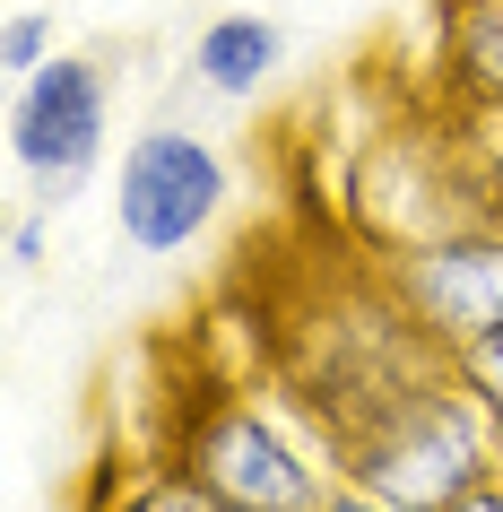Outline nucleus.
<instances>
[{"instance_id": "39448f33", "label": "nucleus", "mask_w": 503, "mask_h": 512, "mask_svg": "<svg viewBox=\"0 0 503 512\" xmlns=\"http://www.w3.org/2000/svg\"><path fill=\"white\" fill-rule=\"evenodd\" d=\"M105 139H113V87L87 53H53L35 79L9 87V165L44 200H70L105 165Z\"/></svg>"}, {"instance_id": "1a4fd4ad", "label": "nucleus", "mask_w": 503, "mask_h": 512, "mask_svg": "<svg viewBox=\"0 0 503 512\" xmlns=\"http://www.w3.org/2000/svg\"><path fill=\"white\" fill-rule=\"evenodd\" d=\"M451 374H460V382L477 391V400H486V408L503 417V330H486V339H469V348L451 356Z\"/></svg>"}, {"instance_id": "ddd939ff", "label": "nucleus", "mask_w": 503, "mask_h": 512, "mask_svg": "<svg viewBox=\"0 0 503 512\" xmlns=\"http://www.w3.org/2000/svg\"><path fill=\"white\" fill-rule=\"evenodd\" d=\"M35 261H44V217L18 209L9 217V270H35Z\"/></svg>"}, {"instance_id": "f03ea898", "label": "nucleus", "mask_w": 503, "mask_h": 512, "mask_svg": "<svg viewBox=\"0 0 503 512\" xmlns=\"http://www.w3.org/2000/svg\"><path fill=\"white\" fill-rule=\"evenodd\" d=\"M174 469L217 512H321L339 486V434H304L278 400H217L183 426Z\"/></svg>"}, {"instance_id": "f257e3e1", "label": "nucleus", "mask_w": 503, "mask_h": 512, "mask_svg": "<svg viewBox=\"0 0 503 512\" xmlns=\"http://www.w3.org/2000/svg\"><path fill=\"white\" fill-rule=\"evenodd\" d=\"M495 469H503V417L451 365L417 374L408 391H391L373 417H356L339 434V478H365V486H382L399 504H425V512H451Z\"/></svg>"}, {"instance_id": "4468645a", "label": "nucleus", "mask_w": 503, "mask_h": 512, "mask_svg": "<svg viewBox=\"0 0 503 512\" xmlns=\"http://www.w3.org/2000/svg\"><path fill=\"white\" fill-rule=\"evenodd\" d=\"M451 512H503V469H495V478H477V486H469V495H460Z\"/></svg>"}, {"instance_id": "0eeeda50", "label": "nucleus", "mask_w": 503, "mask_h": 512, "mask_svg": "<svg viewBox=\"0 0 503 512\" xmlns=\"http://www.w3.org/2000/svg\"><path fill=\"white\" fill-rule=\"evenodd\" d=\"M278 70H287V27L261 18V9H226L191 44V79L209 87V96H226V105H252Z\"/></svg>"}, {"instance_id": "9d476101", "label": "nucleus", "mask_w": 503, "mask_h": 512, "mask_svg": "<svg viewBox=\"0 0 503 512\" xmlns=\"http://www.w3.org/2000/svg\"><path fill=\"white\" fill-rule=\"evenodd\" d=\"M122 512H217V504H209V495H200V486L183 478V469H174V460H165V469H157L148 486H139V495H131Z\"/></svg>"}, {"instance_id": "f8f14e48", "label": "nucleus", "mask_w": 503, "mask_h": 512, "mask_svg": "<svg viewBox=\"0 0 503 512\" xmlns=\"http://www.w3.org/2000/svg\"><path fill=\"white\" fill-rule=\"evenodd\" d=\"M477 183L495 191V209H503V113H495V122H477Z\"/></svg>"}, {"instance_id": "9b49d317", "label": "nucleus", "mask_w": 503, "mask_h": 512, "mask_svg": "<svg viewBox=\"0 0 503 512\" xmlns=\"http://www.w3.org/2000/svg\"><path fill=\"white\" fill-rule=\"evenodd\" d=\"M321 512H425V504H399V495H382V486H365V478H339Z\"/></svg>"}, {"instance_id": "7ed1b4c3", "label": "nucleus", "mask_w": 503, "mask_h": 512, "mask_svg": "<svg viewBox=\"0 0 503 512\" xmlns=\"http://www.w3.org/2000/svg\"><path fill=\"white\" fill-rule=\"evenodd\" d=\"M226 191H235L226 183V157L200 131L148 122L122 148V165H113V226H122V243H131L139 261H174V252H191L217 226Z\"/></svg>"}, {"instance_id": "423d86ee", "label": "nucleus", "mask_w": 503, "mask_h": 512, "mask_svg": "<svg viewBox=\"0 0 503 512\" xmlns=\"http://www.w3.org/2000/svg\"><path fill=\"white\" fill-rule=\"evenodd\" d=\"M451 113L495 122L503 113V0H443V44H434Z\"/></svg>"}, {"instance_id": "20e7f679", "label": "nucleus", "mask_w": 503, "mask_h": 512, "mask_svg": "<svg viewBox=\"0 0 503 512\" xmlns=\"http://www.w3.org/2000/svg\"><path fill=\"white\" fill-rule=\"evenodd\" d=\"M382 287L451 365L469 339L503 330V217H460V226H443L425 243H399Z\"/></svg>"}, {"instance_id": "6e6552de", "label": "nucleus", "mask_w": 503, "mask_h": 512, "mask_svg": "<svg viewBox=\"0 0 503 512\" xmlns=\"http://www.w3.org/2000/svg\"><path fill=\"white\" fill-rule=\"evenodd\" d=\"M44 61H53V18H44V9H9V18H0V70H9V87L35 79Z\"/></svg>"}]
</instances>
